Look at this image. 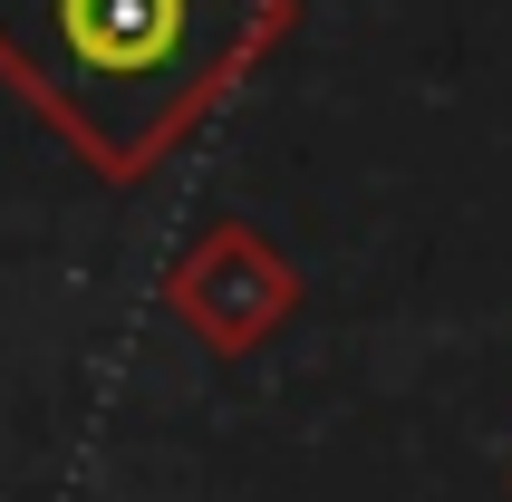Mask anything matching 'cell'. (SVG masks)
Here are the masks:
<instances>
[{
	"mask_svg": "<svg viewBox=\"0 0 512 502\" xmlns=\"http://www.w3.org/2000/svg\"><path fill=\"white\" fill-rule=\"evenodd\" d=\"M290 29V0H0V87L107 184H136Z\"/></svg>",
	"mask_w": 512,
	"mask_h": 502,
	"instance_id": "1",
	"label": "cell"
}]
</instances>
